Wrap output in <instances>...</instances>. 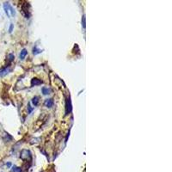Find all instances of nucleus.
<instances>
[{"label":"nucleus","mask_w":172,"mask_h":172,"mask_svg":"<svg viewBox=\"0 0 172 172\" xmlns=\"http://www.w3.org/2000/svg\"><path fill=\"white\" fill-rule=\"evenodd\" d=\"M10 71V67H3L0 69V77H4Z\"/></svg>","instance_id":"obj_3"},{"label":"nucleus","mask_w":172,"mask_h":172,"mask_svg":"<svg viewBox=\"0 0 172 172\" xmlns=\"http://www.w3.org/2000/svg\"><path fill=\"white\" fill-rule=\"evenodd\" d=\"M82 26L84 29H85V16H83V18H82Z\"/></svg>","instance_id":"obj_11"},{"label":"nucleus","mask_w":172,"mask_h":172,"mask_svg":"<svg viewBox=\"0 0 172 172\" xmlns=\"http://www.w3.org/2000/svg\"><path fill=\"white\" fill-rule=\"evenodd\" d=\"M41 92H42V94L44 95H47L50 94V92H51V90L48 88H47V87H43L42 89H41Z\"/></svg>","instance_id":"obj_7"},{"label":"nucleus","mask_w":172,"mask_h":172,"mask_svg":"<svg viewBox=\"0 0 172 172\" xmlns=\"http://www.w3.org/2000/svg\"><path fill=\"white\" fill-rule=\"evenodd\" d=\"M38 103H39V97H34L32 98V103H33L34 106L38 105Z\"/></svg>","instance_id":"obj_8"},{"label":"nucleus","mask_w":172,"mask_h":172,"mask_svg":"<svg viewBox=\"0 0 172 172\" xmlns=\"http://www.w3.org/2000/svg\"><path fill=\"white\" fill-rule=\"evenodd\" d=\"M42 80L39 79V78H33L31 80V85L32 86H36V85H40L42 84Z\"/></svg>","instance_id":"obj_5"},{"label":"nucleus","mask_w":172,"mask_h":172,"mask_svg":"<svg viewBox=\"0 0 172 172\" xmlns=\"http://www.w3.org/2000/svg\"><path fill=\"white\" fill-rule=\"evenodd\" d=\"M28 6H29V3H25L23 5V7H22V9H23V14H24L26 18H29V9H28Z\"/></svg>","instance_id":"obj_2"},{"label":"nucleus","mask_w":172,"mask_h":172,"mask_svg":"<svg viewBox=\"0 0 172 172\" xmlns=\"http://www.w3.org/2000/svg\"><path fill=\"white\" fill-rule=\"evenodd\" d=\"M9 58H10V59H9V60H10V61H12V60H14V55L10 53V55H9Z\"/></svg>","instance_id":"obj_13"},{"label":"nucleus","mask_w":172,"mask_h":172,"mask_svg":"<svg viewBox=\"0 0 172 172\" xmlns=\"http://www.w3.org/2000/svg\"><path fill=\"white\" fill-rule=\"evenodd\" d=\"M4 11H5L6 15H7L9 17L16 16V11H15L14 8H13L9 3L4 4Z\"/></svg>","instance_id":"obj_1"},{"label":"nucleus","mask_w":172,"mask_h":172,"mask_svg":"<svg viewBox=\"0 0 172 172\" xmlns=\"http://www.w3.org/2000/svg\"><path fill=\"white\" fill-rule=\"evenodd\" d=\"M11 171L12 172H21L22 169H21V168H19V167H17V166H13L11 169Z\"/></svg>","instance_id":"obj_9"},{"label":"nucleus","mask_w":172,"mask_h":172,"mask_svg":"<svg viewBox=\"0 0 172 172\" xmlns=\"http://www.w3.org/2000/svg\"><path fill=\"white\" fill-rule=\"evenodd\" d=\"M41 53V50L40 49H37V47H34V49H33V53L34 54V55H36V54H38V53Z\"/></svg>","instance_id":"obj_10"},{"label":"nucleus","mask_w":172,"mask_h":172,"mask_svg":"<svg viewBox=\"0 0 172 172\" xmlns=\"http://www.w3.org/2000/svg\"><path fill=\"white\" fill-rule=\"evenodd\" d=\"M10 165H11V164H10V163H8V164H7V166H8V167H10Z\"/></svg>","instance_id":"obj_14"},{"label":"nucleus","mask_w":172,"mask_h":172,"mask_svg":"<svg viewBox=\"0 0 172 172\" xmlns=\"http://www.w3.org/2000/svg\"><path fill=\"white\" fill-rule=\"evenodd\" d=\"M44 105L47 108H52L53 106V99L49 98V99H46L44 102Z\"/></svg>","instance_id":"obj_4"},{"label":"nucleus","mask_w":172,"mask_h":172,"mask_svg":"<svg viewBox=\"0 0 172 172\" xmlns=\"http://www.w3.org/2000/svg\"><path fill=\"white\" fill-rule=\"evenodd\" d=\"M27 54H28V51H27V50H26L25 48H23V49L21 51L20 54H19V58H20V60H24L25 57L27 56Z\"/></svg>","instance_id":"obj_6"},{"label":"nucleus","mask_w":172,"mask_h":172,"mask_svg":"<svg viewBox=\"0 0 172 172\" xmlns=\"http://www.w3.org/2000/svg\"><path fill=\"white\" fill-rule=\"evenodd\" d=\"M13 28H14V25H13V23H10V28H9V32H10V33H11V32H12Z\"/></svg>","instance_id":"obj_12"}]
</instances>
